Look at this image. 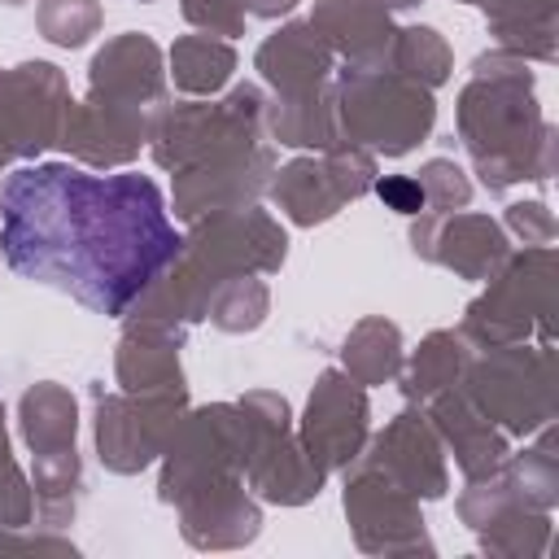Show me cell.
Listing matches in <instances>:
<instances>
[{"label":"cell","mask_w":559,"mask_h":559,"mask_svg":"<svg viewBox=\"0 0 559 559\" xmlns=\"http://www.w3.org/2000/svg\"><path fill=\"white\" fill-rule=\"evenodd\" d=\"M183 249L148 175H92L66 162L17 166L0 188V253L96 314H122Z\"/></svg>","instance_id":"cell-1"},{"label":"cell","mask_w":559,"mask_h":559,"mask_svg":"<svg viewBox=\"0 0 559 559\" xmlns=\"http://www.w3.org/2000/svg\"><path fill=\"white\" fill-rule=\"evenodd\" d=\"M393 210H402V214H411V210H419V201H424V192H419V183H411V179H384L380 188H376Z\"/></svg>","instance_id":"cell-2"}]
</instances>
